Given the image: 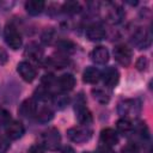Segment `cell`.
Listing matches in <instances>:
<instances>
[{"mask_svg": "<svg viewBox=\"0 0 153 153\" xmlns=\"http://www.w3.org/2000/svg\"><path fill=\"white\" fill-rule=\"evenodd\" d=\"M99 141L100 143L108 148V147H112L115 146L117 142H118V136H117V133L111 129V128H106V129H103L100 131V136H99Z\"/></svg>", "mask_w": 153, "mask_h": 153, "instance_id": "10", "label": "cell"}, {"mask_svg": "<svg viewBox=\"0 0 153 153\" xmlns=\"http://www.w3.org/2000/svg\"><path fill=\"white\" fill-rule=\"evenodd\" d=\"M86 37L92 42L102 41L105 37V30L100 24H92L86 29Z\"/></svg>", "mask_w": 153, "mask_h": 153, "instance_id": "11", "label": "cell"}, {"mask_svg": "<svg viewBox=\"0 0 153 153\" xmlns=\"http://www.w3.org/2000/svg\"><path fill=\"white\" fill-rule=\"evenodd\" d=\"M114 57L120 65L127 67L131 61V50L127 45H116L114 48Z\"/></svg>", "mask_w": 153, "mask_h": 153, "instance_id": "6", "label": "cell"}, {"mask_svg": "<svg viewBox=\"0 0 153 153\" xmlns=\"http://www.w3.org/2000/svg\"><path fill=\"white\" fill-rule=\"evenodd\" d=\"M131 42L139 49H147L151 44V33H149V31L143 29V27H139L134 32Z\"/></svg>", "mask_w": 153, "mask_h": 153, "instance_id": "5", "label": "cell"}, {"mask_svg": "<svg viewBox=\"0 0 153 153\" xmlns=\"http://www.w3.org/2000/svg\"><path fill=\"white\" fill-rule=\"evenodd\" d=\"M92 61L98 65H105L109 61V51L104 47H96L91 53Z\"/></svg>", "mask_w": 153, "mask_h": 153, "instance_id": "13", "label": "cell"}, {"mask_svg": "<svg viewBox=\"0 0 153 153\" xmlns=\"http://www.w3.org/2000/svg\"><path fill=\"white\" fill-rule=\"evenodd\" d=\"M60 142H61V136L59 130L55 128H49L48 130L43 131L41 135V146L49 151L57 149Z\"/></svg>", "mask_w": 153, "mask_h": 153, "instance_id": "1", "label": "cell"}, {"mask_svg": "<svg viewBox=\"0 0 153 153\" xmlns=\"http://www.w3.org/2000/svg\"><path fill=\"white\" fill-rule=\"evenodd\" d=\"M61 153H75V152H74V149H73L71 146H65V147L62 148Z\"/></svg>", "mask_w": 153, "mask_h": 153, "instance_id": "32", "label": "cell"}, {"mask_svg": "<svg viewBox=\"0 0 153 153\" xmlns=\"http://www.w3.org/2000/svg\"><path fill=\"white\" fill-rule=\"evenodd\" d=\"M92 94H93L94 99L98 100V102L102 103V104H106V103L109 102V96H108L103 90L93 88V90H92Z\"/></svg>", "mask_w": 153, "mask_h": 153, "instance_id": "22", "label": "cell"}, {"mask_svg": "<svg viewBox=\"0 0 153 153\" xmlns=\"http://www.w3.org/2000/svg\"><path fill=\"white\" fill-rule=\"evenodd\" d=\"M116 127H117V130L120 133H122L123 135H127L129 134L131 130H133V123L129 118L127 117H123V118H120L116 123Z\"/></svg>", "mask_w": 153, "mask_h": 153, "instance_id": "19", "label": "cell"}, {"mask_svg": "<svg viewBox=\"0 0 153 153\" xmlns=\"http://www.w3.org/2000/svg\"><path fill=\"white\" fill-rule=\"evenodd\" d=\"M74 111H75V116H76V120L86 126L88 123H91L92 121V115L90 112V110L87 109L86 104H85V100H84V97L80 94L76 99V103H75V106H74Z\"/></svg>", "mask_w": 153, "mask_h": 153, "instance_id": "4", "label": "cell"}, {"mask_svg": "<svg viewBox=\"0 0 153 153\" xmlns=\"http://www.w3.org/2000/svg\"><path fill=\"white\" fill-rule=\"evenodd\" d=\"M57 47L63 51H73L75 49V44L67 39H60L57 42Z\"/></svg>", "mask_w": 153, "mask_h": 153, "instance_id": "24", "label": "cell"}, {"mask_svg": "<svg viewBox=\"0 0 153 153\" xmlns=\"http://www.w3.org/2000/svg\"><path fill=\"white\" fill-rule=\"evenodd\" d=\"M135 66H136L137 71L142 72V71H145V69L147 68V66H148V60H147L145 56H140V57L137 59V61H136Z\"/></svg>", "mask_w": 153, "mask_h": 153, "instance_id": "28", "label": "cell"}, {"mask_svg": "<svg viewBox=\"0 0 153 153\" xmlns=\"http://www.w3.org/2000/svg\"><path fill=\"white\" fill-rule=\"evenodd\" d=\"M53 102L59 109H63L69 103V98H68V96H65V94H56V96H54Z\"/></svg>", "mask_w": 153, "mask_h": 153, "instance_id": "23", "label": "cell"}, {"mask_svg": "<svg viewBox=\"0 0 153 153\" xmlns=\"http://www.w3.org/2000/svg\"><path fill=\"white\" fill-rule=\"evenodd\" d=\"M54 36H55L54 30H53V29H47V30H44V32L42 33L41 38H42V42H43L44 44H50V43L53 42V39H54Z\"/></svg>", "mask_w": 153, "mask_h": 153, "instance_id": "26", "label": "cell"}, {"mask_svg": "<svg viewBox=\"0 0 153 153\" xmlns=\"http://www.w3.org/2000/svg\"><path fill=\"white\" fill-rule=\"evenodd\" d=\"M17 71L19 73V75L22 76V79L26 82H31L35 80L37 73H36V69L26 61H22L18 63L17 66Z\"/></svg>", "mask_w": 153, "mask_h": 153, "instance_id": "8", "label": "cell"}, {"mask_svg": "<svg viewBox=\"0 0 153 153\" xmlns=\"http://www.w3.org/2000/svg\"><path fill=\"white\" fill-rule=\"evenodd\" d=\"M6 134L11 140H18L24 134V126L18 121H13L7 126Z\"/></svg>", "mask_w": 153, "mask_h": 153, "instance_id": "12", "label": "cell"}, {"mask_svg": "<svg viewBox=\"0 0 153 153\" xmlns=\"http://www.w3.org/2000/svg\"><path fill=\"white\" fill-rule=\"evenodd\" d=\"M11 123V114L0 108V127H4V126H8Z\"/></svg>", "mask_w": 153, "mask_h": 153, "instance_id": "25", "label": "cell"}, {"mask_svg": "<svg viewBox=\"0 0 153 153\" xmlns=\"http://www.w3.org/2000/svg\"><path fill=\"white\" fill-rule=\"evenodd\" d=\"M100 79V72L96 67H87L82 73V80L87 84H96Z\"/></svg>", "mask_w": 153, "mask_h": 153, "instance_id": "17", "label": "cell"}, {"mask_svg": "<svg viewBox=\"0 0 153 153\" xmlns=\"http://www.w3.org/2000/svg\"><path fill=\"white\" fill-rule=\"evenodd\" d=\"M57 84H59V87L63 91H71L74 88L75 86V78L71 74V73H65L62 74L57 80Z\"/></svg>", "mask_w": 153, "mask_h": 153, "instance_id": "15", "label": "cell"}, {"mask_svg": "<svg viewBox=\"0 0 153 153\" xmlns=\"http://www.w3.org/2000/svg\"><path fill=\"white\" fill-rule=\"evenodd\" d=\"M36 116H37V121L41 122V123H47L49 121H51V118L54 117V114L53 111L47 108V106H43L37 112H36Z\"/></svg>", "mask_w": 153, "mask_h": 153, "instance_id": "20", "label": "cell"}, {"mask_svg": "<svg viewBox=\"0 0 153 153\" xmlns=\"http://www.w3.org/2000/svg\"><path fill=\"white\" fill-rule=\"evenodd\" d=\"M62 11L68 14H75L81 11V6L78 1H66L62 5Z\"/></svg>", "mask_w": 153, "mask_h": 153, "instance_id": "21", "label": "cell"}, {"mask_svg": "<svg viewBox=\"0 0 153 153\" xmlns=\"http://www.w3.org/2000/svg\"><path fill=\"white\" fill-rule=\"evenodd\" d=\"M108 18H109V20H110L111 23L118 24V23H121V22L123 20V18H124V12H123V10H122L121 7L114 5V6L109 10Z\"/></svg>", "mask_w": 153, "mask_h": 153, "instance_id": "18", "label": "cell"}, {"mask_svg": "<svg viewBox=\"0 0 153 153\" xmlns=\"http://www.w3.org/2000/svg\"><path fill=\"white\" fill-rule=\"evenodd\" d=\"M67 136L71 141L75 143H84L88 141L92 136V130L87 126H80V127H73L67 130Z\"/></svg>", "mask_w": 153, "mask_h": 153, "instance_id": "3", "label": "cell"}, {"mask_svg": "<svg viewBox=\"0 0 153 153\" xmlns=\"http://www.w3.org/2000/svg\"><path fill=\"white\" fill-rule=\"evenodd\" d=\"M7 61V54L4 49L0 48V65H4Z\"/></svg>", "mask_w": 153, "mask_h": 153, "instance_id": "31", "label": "cell"}, {"mask_svg": "<svg viewBox=\"0 0 153 153\" xmlns=\"http://www.w3.org/2000/svg\"><path fill=\"white\" fill-rule=\"evenodd\" d=\"M18 112L23 116V117H27V118H31L33 116H36V112H37V103H36V99L35 98H27L25 99L19 109H18Z\"/></svg>", "mask_w": 153, "mask_h": 153, "instance_id": "9", "label": "cell"}, {"mask_svg": "<svg viewBox=\"0 0 153 153\" xmlns=\"http://www.w3.org/2000/svg\"><path fill=\"white\" fill-rule=\"evenodd\" d=\"M27 153H44V149L41 145H32L27 149Z\"/></svg>", "mask_w": 153, "mask_h": 153, "instance_id": "30", "label": "cell"}, {"mask_svg": "<svg viewBox=\"0 0 153 153\" xmlns=\"http://www.w3.org/2000/svg\"><path fill=\"white\" fill-rule=\"evenodd\" d=\"M140 149H139V146L134 142H128L121 151V153H139Z\"/></svg>", "mask_w": 153, "mask_h": 153, "instance_id": "27", "label": "cell"}, {"mask_svg": "<svg viewBox=\"0 0 153 153\" xmlns=\"http://www.w3.org/2000/svg\"><path fill=\"white\" fill-rule=\"evenodd\" d=\"M44 5L42 0H29L25 2V10L30 16H38L44 10Z\"/></svg>", "mask_w": 153, "mask_h": 153, "instance_id": "14", "label": "cell"}, {"mask_svg": "<svg viewBox=\"0 0 153 153\" xmlns=\"http://www.w3.org/2000/svg\"><path fill=\"white\" fill-rule=\"evenodd\" d=\"M84 153H92V152H84Z\"/></svg>", "mask_w": 153, "mask_h": 153, "instance_id": "33", "label": "cell"}, {"mask_svg": "<svg viewBox=\"0 0 153 153\" xmlns=\"http://www.w3.org/2000/svg\"><path fill=\"white\" fill-rule=\"evenodd\" d=\"M4 38H5V42L6 44L13 49V50H17L22 47L23 44V41H22V36L19 33V31L17 30V27L10 23L5 26V30H4Z\"/></svg>", "mask_w": 153, "mask_h": 153, "instance_id": "2", "label": "cell"}, {"mask_svg": "<svg viewBox=\"0 0 153 153\" xmlns=\"http://www.w3.org/2000/svg\"><path fill=\"white\" fill-rule=\"evenodd\" d=\"M25 55L29 56L31 60L38 62L43 59V49L36 43H30L25 49Z\"/></svg>", "mask_w": 153, "mask_h": 153, "instance_id": "16", "label": "cell"}, {"mask_svg": "<svg viewBox=\"0 0 153 153\" xmlns=\"http://www.w3.org/2000/svg\"><path fill=\"white\" fill-rule=\"evenodd\" d=\"M100 78L103 79V84L109 87L112 88L118 84L120 80V73L115 67H108L103 71V73L100 74Z\"/></svg>", "mask_w": 153, "mask_h": 153, "instance_id": "7", "label": "cell"}, {"mask_svg": "<svg viewBox=\"0 0 153 153\" xmlns=\"http://www.w3.org/2000/svg\"><path fill=\"white\" fill-rule=\"evenodd\" d=\"M10 148V141L4 137V136H0V153H6Z\"/></svg>", "mask_w": 153, "mask_h": 153, "instance_id": "29", "label": "cell"}]
</instances>
